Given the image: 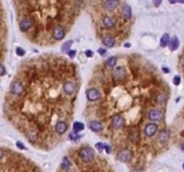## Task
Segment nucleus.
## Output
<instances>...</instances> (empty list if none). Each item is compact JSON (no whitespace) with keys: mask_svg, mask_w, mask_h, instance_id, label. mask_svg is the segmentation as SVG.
Segmentation results:
<instances>
[{"mask_svg":"<svg viewBox=\"0 0 184 172\" xmlns=\"http://www.w3.org/2000/svg\"><path fill=\"white\" fill-rule=\"evenodd\" d=\"M79 157L82 159V160L85 161L86 163L91 162L92 160L94 159L95 153H94V150L90 148V147H85L84 149H82L79 153H78Z\"/></svg>","mask_w":184,"mask_h":172,"instance_id":"1","label":"nucleus"},{"mask_svg":"<svg viewBox=\"0 0 184 172\" xmlns=\"http://www.w3.org/2000/svg\"><path fill=\"white\" fill-rule=\"evenodd\" d=\"M24 86L20 80H15L11 83V86H10V92L14 96L21 97V95L24 93Z\"/></svg>","mask_w":184,"mask_h":172,"instance_id":"2","label":"nucleus"},{"mask_svg":"<svg viewBox=\"0 0 184 172\" xmlns=\"http://www.w3.org/2000/svg\"><path fill=\"white\" fill-rule=\"evenodd\" d=\"M125 125V120L120 115H113L111 117V126L115 130H119Z\"/></svg>","mask_w":184,"mask_h":172,"instance_id":"3","label":"nucleus"},{"mask_svg":"<svg viewBox=\"0 0 184 172\" xmlns=\"http://www.w3.org/2000/svg\"><path fill=\"white\" fill-rule=\"evenodd\" d=\"M33 21L30 17H23L21 19V21H20V23H19L20 31H23V32L29 31L31 28H33Z\"/></svg>","mask_w":184,"mask_h":172,"instance_id":"4","label":"nucleus"},{"mask_svg":"<svg viewBox=\"0 0 184 172\" xmlns=\"http://www.w3.org/2000/svg\"><path fill=\"white\" fill-rule=\"evenodd\" d=\"M118 158L122 162H129L133 158V153L128 149H123L119 152Z\"/></svg>","mask_w":184,"mask_h":172,"instance_id":"5","label":"nucleus"},{"mask_svg":"<svg viewBox=\"0 0 184 172\" xmlns=\"http://www.w3.org/2000/svg\"><path fill=\"white\" fill-rule=\"evenodd\" d=\"M63 91L64 92L68 95L71 96L73 95L76 92V84L74 82L70 81V80H65L63 83Z\"/></svg>","mask_w":184,"mask_h":172,"instance_id":"6","label":"nucleus"},{"mask_svg":"<svg viewBox=\"0 0 184 172\" xmlns=\"http://www.w3.org/2000/svg\"><path fill=\"white\" fill-rule=\"evenodd\" d=\"M65 33H66V31L63 28V26L58 25L52 30L51 36H52V39L56 40H60L65 37Z\"/></svg>","mask_w":184,"mask_h":172,"instance_id":"7","label":"nucleus"},{"mask_svg":"<svg viewBox=\"0 0 184 172\" xmlns=\"http://www.w3.org/2000/svg\"><path fill=\"white\" fill-rule=\"evenodd\" d=\"M112 76L115 80H122L124 79L127 76V74H126V69L124 67H116L113 72H112Z\"/></svg>","mask_w":184,"mask_h":172,"instance_id":"8","label":"nucleus"},{"mask_svg":"<svg viewBox=\"0 0 184 172\" xmlns=\"http://www.w3.org/2000/svg\"><path fill=\"white\" fill-rule=\"evenodd\" d=\"M158 130V126L156 124H154V123H149L146 126L145 129H144V133H145V135L147 136V137H152L156 135V133L157 132Z\"/></svg>","mask_w":184,"mask_h":172,"instance_id":"9","label":"nucleus"},{"mask_svg":"<svg viewBox=\"0 0 184 172\" xmlns=\"http://www.w3.org/2000/svg\"><path fill=\"white\" fill-rule=\"evenodd\" d=\"M120 5L119 0H106L103 4V7L109 12H111L114 9H116Z\"/></svg>","mask_w":184,"mask_h":172,"instance_id":"10","label":"nucleus"},{"mask_svg":"<svg viewBox=\"0 0 184 172\" xmlns=\"http://www.w3.org/2000/svg\"><path fill=\"white\" fill-rule=\"evenodd\" d=\"M86 96H87V99L89 101H96L100 99L101 93H100L99 90H97L96 88H91V89H88L86 91Z\"/></svg>","mask_w":184,"mask_h":172,"instance_id":"11","label":"nucleus"},{"mask_svg":"<svg viewBox=\"0 0 184 172\" xmlns=\"http://www.w3.org/2000/svg\"><path fill=\"white\" fill-rule=\"evenodd\" d=\"M54 128H55V132L61 135L66 133L67 129V122L63 121V120H59L56 123V125L54 126Z\"/></svg>","mask_w":184,"mask_h":172,"instance_id":"12","label":"nucleus"},{"mask_svg":"<svg viewBox=\"0 0 184 172\" xmlns=\"http://www.w3.org/2000/svg\"><path fill=\"white\" fill-rule=\"evenodd\" d=\"M103 26L106 28V29H109V30H110V29H113L114 27H115V25H116V21H115V20L112 18V17H110V16H109V15H105V16H103Z\"/></svg>","mask_w":184,"mask_h":172,"instance_id":"13","label":"nucleus"},{"mask_svg":"<svg viewBox=\"0 0 184 172\" xmlns=\"http://www.w3.org/2000/svg\"><path fill=\"white\" fill-rule=\"evenodd\" d=\"M148 118L152 121H160L162 118V113L157 110H151L148 113Z\"/></svg>","mask_w":184,"mask_h":172,"instance_id":"14","label":"nucleus"},{"mask_svg":"<svg viewBox=\"0 0 184 172\" xmlns=\"http://www.w3.org/2000/svg\"><path fill=\"white\" fill-rule=\"evenodd\" d=\"M88 126L91 130L94 131V132H99L103 128V124L99 121H91V122L88 123Z\"/></svg>","mask_w":184,"mask_h":172,"instance_id":"15","label":"nucleus"},{"mask_svg":"<svg viewBox=\"0 0 184 172\" xmlns=\"http://www.w3.org/2000/svg\"><path fill=\"white\" fill-rule=\"evenodd\" d=\"M159 142L162 144H165L168 142V140L170 139V132L167 130H162L160 135H159Z\"/></svg>","mask_w":184,"mask_h":172,"instance_id":"16","label":"nucleus"},{"mask_svg":"<svg viewBox=\"0 0 184 172\" xmlns=\"http://www.w3.org/2000/svg\"><path fill=\"white\" fill-rule=\"evenodd\" d=\"M121 13H122V16H123V18L125 20H128L131 17L132 15V12H131V8L128 5H125L123 7H122V11H121Z\"/></svg>","mask_w":184,"mask_h":172,"instance_id":"17","label":"nucleus"},{"mask_svg":"<svg viewBox=\"0 0 184 172\" xmlns=\"http://www.w3.org/2000/svg\"><path fill=\"white\" fill-rule=\"evenodd\" d=\"M103 45L106 46L107 48H112L115 44V40L111 36H105L103 39Z\"/></svg>","mask_w":184,"mask_h":172,"instance_id":"18","label":"nucleus"},{"mask_svg":"<svg viewBox=\"0 0 184 172\" xmlns=\"http://www.w3.org/2000/svg\"><path fill=\"white\" fill-rule=\"evenodd\" d=\"M169 43H170V49L172 51L176 50L179 47V40H178L177 37H173L171 40V41H169Z\"/></svg>","mask_w":184,"mask_h":172,"instance_id":"19","label":"nucleus"},{"mask_svg":"<svg viewBox=\"0 0 184 172\" xmlns=\"http://www.w3.org/2000/svg\"><path fill=\"white\" fill-rule=\"evenodd\" d=\"M169 41H170V36H169V34L168 33H165V34L162 35V37L161 39V41H160L161 47H162V48L166 47L169 44Z\"/></svg>","mask_w":184,"mask_h":172,"instance_id":"20","label":"nucleus"},{"mask_svg":"<svg viewBox=\"0 0 184 172\" xmlns=\"http://www.w3.org/2000/svg\"><path fill=\"white\" fill-rule=\"evenodd\" d=\"M73 128H74L75 132L78 133V132L83 130V129L85 128V126H84L83 123H81V122H76L73 126Z\"/></svg>","mask_w":184,"mask_h":172,"instance_id":"21","label":"nucleus"},{"mask_svg":"<svg viewBox=\"0 0 184 172\" xmlns=\"http://www.w3.org/2000/svg\"><path fill=\"white\" fill-rule=\"evenodd\" d=\"M116 63H117V59H116V58H113V57L110 58L106 61V64H107V66H108L109 67H115Z\"/></svg>","mask_w":184,"mask_h":172,"instance_id":"22","label":"nucleus"},{"mask_svg":"<svg viewBox=\"0 0 184 172\" xmlns=\"http://www.w3.org/2000/svg\"><path fill=\"white\" fill-rule=\"evenodd\" d=\"M71 44H72V41H67L62 47V50H64L65 52H68L70 50Z\"/></svg>","mask_w":184,"mask_h":172,"instance_id":"23","label":"nucleus"},{"mask_svg":"<svg viewBox=\"0 0 184 172\" xmlns=\"http://www.w3.org/2000/svg\"><path fill=\"white\" fill-rule=\"evenodd\" d=\"M71 166V163L70 161L67 160V158H64V160H63V163H62V167L66 169H68Z\"/></svg>","mask_w":184,"mask_h":172,"instance_id":"24","label":"nucleus"},{"mask_svg":"<svg viewBox=\"0 0 184 172\" xmlns=\"http://www.w3.org/2000/svg\"><path fill=\"white\" fill-rule=\"evenodd\" d=\"M79 136H80V135H78L76 132H73V133H70V134H69V138H70L71 140H76V139L79 138Z\"/></svg>","mask_w":184,"mask_h":172,"instance_id":"25","label":"nucleus"},{"mask_svg":"<svg viewBox=\"0 0 184 172\" xmlns=\"http://www.w3.org/2000/svg\"><path fill=\"white\" fill-rule=\"evenodd\" d=\"M16 54H17L18 56H20V57H23V56H24L25 51L23 49H21V48H17L16 49Z\"/></svg>","mask_w":184,"mask_h":172,"instance_id":"26","label":"nucleus"},{"mask_svg":"<svg viewBox=\"0 0 184 172\" xmlns=\"http://www.w3.org/2000/svg\"><path fill=\"white\" fill-rule=\"evenodd\" d=\"M172 82H173V83H174L175 85H179L180 83H181V77L178 76V75H177V76H174V77H173Z\"/></svg>","mask_w":184,"mask_h":172,"instance_id":"27","label":"nucleus"},{"mask_svg":"<svg viewBox=\"0 0 184 172\" xmlns=\"http://www.w3.org/2000/svg\"><path fill=\"white\" fill-rule=\"evenodd\" d=\"M6 73V71L5 67L3 66L2 64H0V76H2V75H5Z\"/></svg>","mask_w":184,"mask_h":172,"instance_id":"28","label":"nucleus"},{"mask_svg":"<svg viewBox=\"0 0 184 172\" xmlns=\"http://www.w3.org/2000/svg\"><path fill=\"white\" fill-rule=\"evenodd\" d=\"M16 145H17V147L20 149V150H25L26 148H25V146L23 144V143H21V142H17L16 143Z\"/></svg>","mask_w":184,"mask_h":172,"instance_id":"29","label":"nucleus"},{"mask_svg":"<svg viewBox=\"0 0 184 172\" xmlns=\"http://www.w3.org/2000/svg\"><path fill=\"white\" fill-rule=\"evenodd\" d=\"M96 148L99 150H103V144H101V143H98V144H96Z\"/></svg>","mask_w":184,"mask_h":172,"instance_id":"30","label":"nucleus"},{"mask_svg":"<svg viewBox=\"0 0 184 172\" xmlns=\"http://www.w3.org/2000/svg\"><path fill=\"white\" fill-rule=\"evenodd\" d=\"M85 55H86V57H87V58H92V57H93V55H94V53L92 52L91 50H86Z\"/></svg>","mask_w":184,"mask_h":172,"instance_id":"31","label":"nucleus"},{"mask_svg":"<svg viewBox=\"0 0 184 172\" xmlns=\"http://www.w3.org/2000/svg\"><path fill=\"white\" fill-rule=\"evenodd\" d=\"M98 53L101 54V55L103 56V55H104V54L106 53V49H98Z\"/></svg>","mask_w":184,"mask_h":172,"instance_id":"32","label":"nucleus"},{"mask_svg":"<svg viewBox=\"0 0 184 172\" xmlns=\"http://www.w3.org/2000/svg\"><path fill=\"white\" fill-rule=\"evenodd\" d=\"M68 55L70 56V58H74L76 55V51L75 50H70L68 51Z\"/></svg>","mask_w":184,"mask_h":172,"instance_id":"33","label":"nucleus"},{"mask_svg":"<svg viewBox=\"0 0 184 172\" xmlns=\"http://www.w3.org/2000/svg\"><path fill=\"white\" fill-rule=\"evenodd\" d=\"M154 3H155L156 6H159L161 5V3H162V0H155Z\"/></svg>","mask_w":184,"mask_h":172,"instance_id":"34","label":"nucleus"},{"mask_svg":"<svg viewBox=\"0 0 184 172\" xmlns=\"http://www.w3.org/2000/svg\"><path fill=\"white\" fill-rule=\"evenodd\" d=\"M3 157H4V152L1 149H0V160L3 159Z\"/></svg>","mask_w":184,"mask_h":172,"instance_id":"35","label":"nucleus"},{"mask_svg":"<svg viewBox=\"0 0 184 172\" xmlns=\"http://www.w3.org/2000/svg\"><path fill=\"white\" fill-rule=\"evenodd\" d=\"M168 1L171 3V4H174L176 2V0H168Z\"/></svg>","mask_w":184,"mask_h":172,"instance_id":"36","label":"nucleus"},{"mask_svg":"<svg viewBox=\"0 0 184 172\" xmlns=\"http://www.w3.org/2000/svg\"><path fill=\"white\" fill-rule=\"evenodd\" d=\"M162 70H163V71H165V73H169V69H168V68L163 67V68H162Z\"/></svg>","mask_w":184,"mask_h":172,"instance_id":"37","label":"nucleus"},{"mask_svg":"<svg viewBox=\"0 0 184 172\" xmlns=\"http://www.w3.org/2000/svg\"><path fill=\"white\" fill-rule=\"evenodd\" d=\"M180 3H184V0H178Z\"/></svg>","mask_w":184,"mask_h":172,"instance_id":"38","label":"nucleus"},{"mask_svg":"<svg viewBox=\"0 0 184 172\" xmlns=\"http://www.w3.org/2000/svg\"><path fill=\"white\" fill-rule=\"evenodd\" d=\"M181 149L184 150V144H181Z\"/></svg>","mask_w":184,"mask_h":172,"instance_id":"39","label":"nucleus"},{"mask_svg":"<svg viewBox=\"0 0 184 172\" xmlns=\"http://www.w3.org/2000/svg\"><path fill=\"white\" fill-rule=\"evenodd\" d=\"M0 28H1V21H0Z\"/></svg>","mask_w":184,"mask_h":172,"instance_id":"40","label":"nucleus"},{"mask_svg":"<svg viewBox=\"0 0 184 172\" xmlns=\"http://www.w3.org/2000/svg\"><path fill=\"white\" fill-rule=\"evenodd\" d=\"M183 169H184V164H183Z\"/></svg>","mask_w":184,"mask_h":172,"instance_id":"41","label":"nucleus"}]
</instances>
